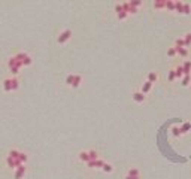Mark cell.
<instances>
[{
    "mask_svg": "<svg viewBox=\"0 0 191 179\" xmlns=\"http://www.w3.org/2000/svg\"><path fill=\"white\" fill-rule=\"evenodd\" d=\"M176 48V46H175ZM176 54L178 55H181V57H188V54H190V51H188V48H176Z\"/></svg>",
    "mask_w": 191,
    "mask_h": 179,
    "instance_id": "8fae6325",
    "label": "cell"
},
{
    "mask_svg": "<svg viewBox=\"0 0 191 179\" xmlns=\"http://www.w3.org/2000/svg\"><path fill=\"white\" fill-rule=\"evenodd\" d=\"M182 2H175V12H178V14H182Z\"/></svg>",
    "mask_w": 191,
    "mask_h": 179,
    "instance_id": "7402d4cb",
    "label": "cell"
},
{
    "mask_svg": "<svg viewBox=\"0 0 191 179\" xmlns=\"http://www.w3.org/2000/svg\"><path fill=\"white\" fill-rule=\"evenodd\" d=\"M167 55H169V57H175V55H178V54H176V48H175V46L169 48V49H167Z\"/></svg>",
    "mask_w": 191,
    "mask_h": 179,
    "instance_id": "cb8c5ba5",
    "label": "cell"
},
{
    "mask_svg": "<svg viewBox=\"0 0 191 179\" xmlns=\"http://www.w3.org/2000/svg\"><path fill=\"white\" fill-rule=\"evenodd\" d=\"M73 78H75V75H67V76H66V84L72 87V84H73Z\"/></svg>",
    "mask_w": 191,
    "mask_h": 179,
    "instance_id": "484cf974",
    "label": "cell"
},
{
    "mask_svg": "<svg viewBox=\"0 0 191 179\" xmlns=\"http://www.w3.org/2000/svg\"><path fill=\"white\" fill-rule=\"evenodd\" d=\"M128 176H141V172H139L137 169H130L128 172H127Z\"/></svg>",
    "mask_w": 191,
    "mask_h": 179,
    "instance_id": "44dd1931",
    "label": "cell"
},
{
    "mask_svg": "<svg viewBox=\"0 0 191 179\" xmlns=\"http://www.w3.org/2000/svg\"><path fill=\"white\" fill-rule=\"evenodd\" d=\"M20 154H21V152H20L18 149H11V151H9V157H12V158H15V160H20Z\"/></svg>",
    "mask_w": 191,
    "mask_h": 179,
    "instance_id": "2e32d148",
    "label": "cell"
},
{
    "mask_svg": "<svg viewBox=\"0 0 191 179\" xmlns=\"http://www.w3.org/2000/svg\"><path fill=\"white\" fill-rule=\"evenodd\" d=\"M20 87V82L16 78H11V79H5L3 81V88L5 91H12V90H16Z\"/></svg>",
    "mask_w": 191,
    "mask_h": 179,
    "instance_id": "6da1fadb",
    "label": "cell"
},
{
    "mask_svg": "<svg viewBox=\"0 0 191 179\" xmlns=\"http://www.w3.org/2000/svg\"><path fill=\"white\" fill-rule=\"evenodd\" d=\"M191 12V6L188 5V3H184V5H182V14H184V15H188Z\"/></svg>",
    "mask_w": 191,
    "mask_h": 179,
    "instance_id": "ffe728a7",
    "label": "cell"
},
{
    "mask_svg": "<svg viewBox=\"0 0 191 179\" xmlns=\"http://www.w3.org/2000/svg\"><path fill=\"white\" fill-rule=\"evenodd\" d=\"M6 163H8V166L12 167V169H16V167L23 166V163H21L20 160H15V158H12V157H9V155L6 157Z\"/></svg>",
    "mask_w": 191,
    "mask_h": 179,
    "instance_id": "277c9868",
    "label": "cell"
},
{
    "mask_svg": "<svg viewBox=\"0 0 191 179\" xmlns=\"http://www.w3.org/2000/svg\"><path fill=\"white\" fill-rule=\"evenodd\" d=\"M154 8H155V9H164V8H166V2H163V0L154 2Z\"/></svg>",
    "mask_w": 191,
    "mask_h": 179,
    "instance_id": "d6986e66",
    "label": "cell"
},
{
    "mask_svg": "<svg viewBox=\"0 0 191 179\" xmlns=\"http://www.w3.org/2000/svg\"><path fill=\"white\" fill-rule=\"evenodd\" d=\"M179 128H181V133H182V134H185V133H188V131L191 130V124H190V122H184Z\"/></svg>",
    "mask_w": 191,
    "mask_h": 179,
    "instance_id": "4fadbf2b",
    "label": "cell"
},
{
    "mask_svg": "<svg viewBox=\"0 0 191 179\" xmlns=\"http://www.w3.org/2000/svg\"><path fill=\"white\" fill-rule=\"evenodd\" d=\"M172 133H173V136H175V137H179L181 134H182L179 127H173V128H172Z\"/></svg>",
    "mask_w": 191,
    "mask_h": 179,
    "instance_id": "d4e9b609",
    "label": "cell"
},
{
    "mask_svg": "<svg viewBox=\"0 0 191 179\" xmlns=\"http://www.w3.org/2000/svg\"><path fill=\"white\" fill-rule=\"evenodd\" d=\"M72 38V30H69V29H66V30H63L61 33L58 34V38H57V42L58 43H66L69 39Z\"/></svg>",
    "mask_w": 191,
    "mask_h": 179,
    "instance_id": "7a4b0ae2",
    "label": "cell"
},
{
    "mask_svg": "<svg viewBox=\"0 0 191 179\" xmlns=\"http://www.w3.org/2000/svg\"><path fill=\"white\" fill-rule=\"evenodd\" d=\"M78 158H79L81 161H84V163H88V161H90V155H88V151H81L79 154H78Z\"/></svg>",
    "mask_w": 191,
    "mask_h": 179,
    "instance_id": "52a82bcc",
    "label": "cell"
},
{
    "mask_svg": "<svg viewBox=\"0 0 191 179\" xmlns=\"http://www.w3.org/2000/svg\"><path fill=\"white\" fill-rule=\"evenodd\" d=\"M103 172H106V173H111L112 172V170H114V166H112L111 163H105V164H103Z\"/></svg>",
    "mask_w": 191,
    "mask_h": 179,
    "instance_id": "ac0fdd59",
    "label": "cell"
},
{
    "mask_svg": "<svg viewBox=\"0 0 191 179\" xmlns=\"http://www.w3.org/2000/svg\"><path fill=\"white\" fill-rule=\"evenodd\" d=\"M81 84H82V76H81V75H75L72 87H73V88H78V87H79Z\"/></svg>",
    "mask_w": 191,
    "mask_h": 179,
    "instance_id": "7c38bea8",
    "label": "cell"
},
{
    "mask_svg": "<svg viewBox=\"0 0 191 179\" xmlns=\"http://www.w3.org/2000/svg\"><path fill=\"white\" fill-rule=\"evenodd\" d=\"M21 63H23V66H29V64H31V57H30V55H27V57H25Z\"/></svg>",
    "mask_w": 191,
    "mask_h": 179,
    "instance_id": "4316f807",
    "label": "cell"
},
{
    "mask_svg": "<svg viewBox=\"0 0 191 179\" xmlns=\"http://www.w3.org/2000/svg\"><path fill=\"white\" fill-rule=\"evenodd\" d=\"M151 88H152V84H151V82H148V81H145L143 85H142V88H141V91L146 96V94H148V93L151 91Z\"/></svg>",
    "mask_w": 191,
    "mask_h": 179,
    "instance_id": "ba28073f",
    "label": "cell"
},
{
    "mask_svg": "<svg viewBox=\"0 0 191 179\" xmlns=\"http://www.w3.org/2000/svg\"><path fill=\"white\" fill-rule=\"evenodd\" d=\"M146 81H148V82H151V84L157 82V81H158V75L155 73V72H149L148 76H146Z\"/></svg>",
    "mask_w": 191,
    "mask_h": 179,
    "instance_id": "9c48e42d",
    "label": "cell"
},
{
    "mask_svg": "<svg viewBox=\"0 0 191 179\" xmlns=\"http://www.w3.org/2000/svg\"><path fill=\"white\" fill-rule=\"evenodd\" d=\"M27 160H29L27 154H25V152H21V154H20V161H21V163L24 164V163H25V161H27Z\"/></svg>",
    "mask_w": 191,
    "mask_h": 179,
    "instance_id": "f1b7e54d",
    "label": "cell"
},
{
    "mask_svg": "<svg viewBox=\"0 0 191 179\" xmlns=\"http://www.w3.org/2000/svg\"><path fill=\"white\" fill-rule=\"evenodd\" d=\"M133 100H134L136 103H143V102L146 100V96H145L142 91H134V93H133Z\"/></svg>",
    "mask_w": 191,
    "mask_h": 179,
    "instance_id": "5b68a950",
    "label": "cell"
},
{
    "mask_svg": "<svg viewBox=\"0 0 191 179\" xmlns=\"http://www.w3.org/2000/svg\"><path fill=\"white\" fill-rule=\"evenodd\" d=\"M126 179H141V176H126Z\"/></svg>",
    "mask_w": 191,
    "mask_h": 179,
    "instance_id": "d6a6232c",
    "label": "cell"
},
{
    "mask_svg": "<svg viewBox=\"0 0 191 179\" xmlns=\"http://www.w3.org/2000/svg\"><path fill=\"white\" fill-rule=\"evenodd\" d=\"M25 166L23 164V166H20V167H16L15 169V173H14V176H15V179H23L24 178V175H25Z\"/></svg>",
    "mask_w": 191,
    "mask_h": 179,
    "instance_id": "8992f818",
    "label": "cell"
},
{
    "mask_svg": "<svg viewBox=\"0 0 191 179\" xmlns=\"http://www.w3.org/2000/svg\"><path fill=\"white\" fill-rule=\"evenodd\" d=\"M88 155H90V161L91 160H97L99 158V152L96 151V149H90L88 151Z\"/></svg>",
    "mask_w": 191,
    "mask_h": 179,
    "instance_id": "e0dca14e",
    "label": "cell"
},
{
    "mask_svg": "<svg viewBox=\"0 0 191 179\" xmlns=\"http://www.w3.org/2000/svg\"><path fill=\"white\" fill-rule=\"evenodd\" d=\"M181 66H182V69H184V75H190V72H191V61L185 60Z\"/></svg>",
    "mask_w": 191,
    "mask_h": 179,
    "instance_id": "30bf717a",
    "label": "cell"
},
{
    "mask_svg": "<svg viewBox=\"0 0 191 179\" xmlns=\"http://www.w3.org/2000/svg\"><path fill=\"white\" fill-rule=\"evenodd\" d=\"M190 82H191V75H184V76H182L181 84L184 85V87H188V85H190Z\"/></svg>",
    "mask_w": 191,
    "mask_h": 179,
    "instance_id": "5bb4252c",
    "label": "cell"
},
{
    "mask_svg": "<svg viewBox=\"0 0 191 179\" xmlns=\"http://www.w3.org/2000/svg\"><path fill=\"white\" fill-rule=\"evenodd\" d=\"M117 15H118L119 20H126V18L128 16V14H127V12H124V11H123V12H119V14H117Z\"/></svg>",
    "mask_w": 191,
    "mask_h": 179,
    "instance_id": "1f68e13d",
    "label": "cell"
},
{
    "mask_svg": "<svg viewBox=\"0 0 191 179\" xmlns=\"http://www.w3.org/2000/svg\"><path fill=\"white\" fill-rule=\"evenodd\" d=\"M128 3H130V6H133L134 9L139 8V6H142V2H139V0H133V2H128Z\"/></svg>",
    "mask_w": 191,
    "mask_h": 179,
    "instance_id": "4dcf8cb0",
    "label": "cell"
},
{
    "mask_svg": "<svg viewBox=\"0 0 191 179\" xmlns=\"http://www.w3.org/2000/svg\"><path fill=\"white\" fill-rule=\"evenodd\" d=\"M166 9H169V11H175V2H166Z\"/></svg>",
    "mask_w": 191,
    "mask_h": 179,
    "instance_id": "f546056e",
    "label": "cell"
},
{
    "mask_svg": "<svg viewBox=\"0 0 191 179\" xmlns=\"http://www.w3.org/2000/svg\"><path fill=\"white\" fill-rule=\"evenodd\" d=\"M175 73H176V79H182V76H184V69H182V66L175 67Z\"/></svg>",
    "mask_w": 191,
    "mask_h": 179,
    "instance_id": "9a60e30c",
    "label": "cell"
},
{
    "mask_svg": "<svg viewBox=\"0 0 191 179\" xmlns=\"http://www.w3.org/2000/svg\"><path fill=\"white\" fill-rule=\"evenodd\" d=\"M184 40H185V43H187V46H190V45H191V33H187V34L184 36Z\"/></svg>",
    "mask_w": 191,
    "mask_h": 179,
    "instance_id": "83f0119b",
    "label": "cell"
},
{
    "mask_svg": "<svg viewBox=\"0 0 191 179\" xmlns=\"http://www.w3.org/2000/svg\"><path fill=\"white\" fill-rule=\"evenodd\" d=\"M167 79L170 81V82H172V81H175V79H176V73H175V69H172V70L169 72V75H167Z\"/></svg>",
    "mask_w": 191,
    "mask_h": 179,
    "instance_id": "603a6c76",
    "label": "cell"
},
{
    "mask_svg": "<svg viewBox=\"0 0 191 179\" xmlns=\"http://www.w3.org/2000/svg\"><path fill=\"white\" fill-rule=\"evenodd\" d=\"M105 163H106L105 160L97 158V160H91V161H88V163H87V166H88V167H91V169H102Z\"/></svg>",
    "mask_w": 191,
    "mask_h": 179,
    "instance_id": "3957f363",
    "label": "cell"
}]
</instances>
